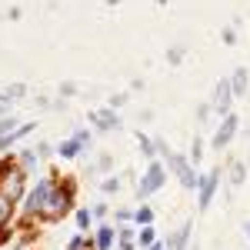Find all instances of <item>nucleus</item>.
Segmentation results:
<instances>
[{
	"instance_id": "obj_1",
	"label": "nucleus",
	"mask_w": 250,
	"mask_h": 250,
	"mask_svg": "<svg viewBox=\"0 0 250 250\" xmlns=\"http://www.w3.org/2000/svg\"><path fill=\"white\" fill-rule=\"evenodd\" d=\"M70 197H74V184L67 180V184H60L57 190H50V197H47L40 217H43V220H60L63 213L70 210Z\"/></svg>"
},
{
	"instance_id": "obj_2",
	"label": "nucleus",
	"mask_w": 250,
	"mask_h": 250,
	"mask_svg": "<svg viewBox=\"0 0 250 250\" xmlns=\"http://www.w3.org/2000/svg\"><path fill=\"white\" fill-rule=\"evenodd\" d=\"M164 177H167V170H164V164H150L147 170H144V180L137 184V197L144 200V197H150V193H157L160 187H164Z\"/></svg>"
},
{
	"instance_id": "obj_3",
	"label": "nucleus",
	"mask_w": 250,
	"mask_h": 250,
	"mask_svg": "<svg viewBox=\"0 0 250 250\" xmlns=\"http://www.w3.org/2000/svg\"><path fill=\"white\" fill-rule=\"evenodd\" d=\"M50 190H54V180H40L37 187L30 190V197H27V204H23V210H27V217H37V213L43 210V204H47V197H50Z\"/></svg>"
},
{
	"instance_id": "obj_4",
	"label": "nucleus",
	"mask_w": 250,
	"mask_h": 250,
	"mask_svg": "<svg viewBox=\"0 0 250 250\" xmlns=\"http://www.w3.org/2000/svg\"><path fill=\"white\" fill-rule=\"evenodd\" d=\"M230 100H233V87H230V80H220V83L213 87V100H210V107H213V110H220V114L227 117V114H230Z\"/></svg>"
},
{
	"instance_id": "obj_5",
	"label": "nucleus",
	"mask_w": 250,
	"mask_h": 250,
	"mask_svg": "<svg viewBox=\"0 0 250 250\" xmlns=\"http://www.w3.org/2000/svg\"><path fill=\"white\" fill-rule=\"evenodd\" d=\"M167 160H170V167L177 170V177H180V184H184V187H200V177L190 170V164H187L180 154H170Z\"/></svg>"
},
{
	"instance_id": "obj_6",
	"label": "nucleus",
	"mask_w": 250,
	"mask_h": 250,
	"mask_svg": "<svg viewBox=\"0 0 250 250\" xmlns=\"http://www.w3.org/2000/svg\"><path fill=\"white\" fill-rule=\"evenodd\" d=\"M237 114H227L224 120H220V127H217V134H213V147H227L233 140V134H237Z\"/></svg>"
},
{
	"instance_id": "obj_7",
	"label": "nucleus",
	"mask_w": 250,
	"mask_h": 250,
	"mask_svg": "<svg viewBox=\"0 0 250 250\" xmlns=\"http://www.w3.org/2000/svg\"><path fill=\"white\" fill-rule=\"evenodd\" d=\"M217 184H220V170H210L207 177H200V200H197V204H200V210H207V207H210Z\"/></svg>"
},
{
	"instance_id": "obj_8",
	"label": "nucleus",
	"mask_w": 250,
	"mask_h": 250,
	"mask_svg": "<svg viewBox=\"0 0 250 250\" xmlns=\"http://www.w3.org/2000/svg\"><path fill=\"white\" fill-rule=\"evenodd\" d=\"M94 124L100 127V130H117V127H120V117H117L114 110H97Z\"/></svg>"
},
{
	"instance_id": "obj_9",
	"label": "nucleus",
	"mask_w": 250,
	"mask_h": 250,
	"mask_svg": "<svg viewBox=\"0 0 250 250\" xmlns=\"http://www.w3.org/2000/svg\"><path fill=\"white\" fill-rule=\"evenodd\" d=\"M247 83H250V77H247V70H244V67H237V70H233V77H230L233 97H244V94H247Z\"/></svg>"
},
{
	"instance_id": "obj_10",
	"label": "nucleus",
	"mask_w": 250,
	"mask_h": 250,
	"mask_svg": "<svg viewBox=\"0 0 250 250\" xmlns=\"http://www.w3.org/2000/svg\"><path fill=\"white\" fill-rule=\"evenodd\" d=\"M30 130H34V124H20L17 130H10L7 137H0V150H3V147H10V144H14V140H20V137H27Z\"/></svg>"
},
{
	"instance_id": "obj_11",
	"label": "nucleus",
	"mask_w": 250,
	"mask_h": 250,
	"mask_svg": "<svg viewBox=\"0 0 250 250\" xmlns=\"http://www.w3.org/2000/svg\"><path fill=\"white\" fill-rule=\"evenodd\" d=\"M23 97H27V87H23V83H10V87L0 90V100H7V104H10V100H23Z\"/></svg>"
},
{
	"instance_id": "obj_12",
	"label": "nucleus",
	"mask_w": 250,
	"mask_h": 250,
	"mask_svg": "<svg viewBox=\"0 0 250 250\" xmlns=\"http://www.w3.org/2000/svg\"><path fill=\"white\" fill-rule=\"evenodd\" d=\"M187 237H190V224H184V227L170 237V250H184L187 247Z\"/></svg>"
},
{
	"instance_id": "obj_13",
	"label": "nucleus",
	"mask_w": 250,
	"mask_h": 250,
	"mask_svg": "<svg viewBox=\"0 0 250 250\" xmlns=\"http://www.w3.org/2000/svg\"><path fill=\"white\" fill-rule=\"evenodd\" d=\"M114 240H117V237H114L110 227H100V230H97V247H100V250H110V247H114Z\"/></svg>"
},
{
	"instance_id": "obj_14",
	"label": "nucleus",
	"mask_w": 250,
	"mask_h": 250,
	"mask_svg": "<svg viewBox=\"0 0 250 250\" xmlns=\"http://www.w3.org/2000/svg\"><path fill=\"white\" fill-rule=\"evenodd\" d=\"M10 207H14V197L0 190V227L7 224V217H10Z\"/></svg>"
},
{
	"instance_id": "obj_15",
	"label": "nucleus",
	"mask_w": 250,
	"mask_h": 250,
	"mask_svg": "<svg viewBox=\"0 0 250 250\" xmlns=\"http://www.w3.org/2000/svg\"><path fill=\"white\" fill-rule=\"evenodd\" d=\"M17 127H20V124L14 120V117H3V120H0V137H7L10 130H17Z\"/></svg>"
},
{
	"instance_id": "obj_16",
	"label": "nucleus",
	"mask_w": 250,
	"mask_h": 250,
	"mask_svg": "<svg viewBox=\"0 0 250 250\" xmlns=\"http://www.w3.org/2000/svg\"><path fill=\"white\" fill-rule=\"evenodd\" d=\"M134 220H137V224H150V220H154V210H150V207H140Z\"/></svg>"
},
{
	"instance_id": "obj_17",
	"label": "nucleus",
	"mask_w": 250,
	"mask_h": 250,
	"mask_svg": "<svg viewBox=\"0 0 250 250\" xmlns=\"http://www.w3.org/2000/svg\"><path fill=\"white\" fill-rule=\"evenodd\" d=\"M90 217H94L90 210H77V227H80V230H87V227H90Z\"/></svg>"
},
{
	"instance_id": "obj_18",
	"label": "nucleus",
	"mask_w": 250,
	"mask_h": 250,
	"mask_svg": "<svg viewBox=\"0 0 250 250\" xmlns=\"http://www.w3.org/2000/svg\"><path fill=\"white\" fill-rule=\"evenodd\" d=\"M137 144H140V150H144L147 157H154V144H150L147 137H137Z\"/></svg>"
},
{
	"instance_id": "obj_19",
	"label": "nucleus",
	"mask_w": 250,
	"mask_h": 250,
	"mask_svg": "<svg viewBox=\"0 0 250 250\" xmlns=\"http://www.w3.org/2000/svg\"><path fill=\"white\" fill-rule=\"evenodd\" d=\"M167 60H170V63H180V60H184V47H170Z\"/></svg>"
},
{
	"instance_id": "obj_20",
	"label": "nucleus",
	"mask_w": 250,
	"mask_h": 250,
	"mask_svg": "<svg viewBox=\"0 0 250 250\" xmlns=\"http://www.w3.org/2000/svg\"><path fill=\"white\" fill-rule=\"evenodd\" d=\"M140 244H144V247H154V230H150V227H144V233H140Z\"/></svg>"
},
{
	"instance_id": "obj_21",
	"label": "nucleus",
	"mask_w": 250,
	"mask_h": 250,
	"mask_svg": "<svg viewBox=\"0 0 250 250\" xmlns=\"http://www.w3.org/2000/svg\"><path fill=\"white\" fill-rule=\"evenodd\" d=\"M230 180H233V184H240V180H244V164H233V167H230Z\"/></svg>"
},
{
	"instance_id": "obj_22",
	"label": "nucleus",
	"mask_w": 250,
	"mask_h": 250,
	"mask_svg": "<svg viewBox=\"0 0 250 250\" xmlns=\"http://www.w3.org/2000/svg\"><path fill=\"white\" fill-rule=\"evenodd\" d=\"M60 94H63V97H74V94H77V87L67 80V83H60Z\"/></svg>"
},
{
	"instance_id": "obj_23",
	"label": "nucleus",
	"mask_w": 250,
	"mask_h": 250,
	"mask_svg": "<svg viewBox=\"0 0 250 250\" xmlns=\"http://www.w3.org/2000/svg\"><path fill=\"white\" fill-rule=\"evenodd\" d=\"M117 187H120V180H114V177H110V180H104V190H107V193H114Z\"/></svg>"
},
{
	"instance_id": "obj_24",
	"label": "nucleus",
	"mask_w": 250,
	"mask_h": 250,
	"mask_svg": "<svg viewBox=\"0 0 250 250\" xmlns=\"http://www.w3.org/2000/svg\"><path fill=\"white\" fill-rule=\"evenodd\" d=\"M224 43H237V34H233V27L224 30Z\"/></svg>"
},
{
	"instance_id": "obj_25",
	"label": "nucleus",
	"mask_w": 250,
	"mask_h": 250,
	"mask_svg": "<svg viewBox=\"0 0 250 250\" xmlns=\"http://www.w3.org/2000/svg\"><path fill=\"white\" fill-rule=\"evenodd\" d=\"M0 114H7V100H0Z\"/></svg>"
},
{
	"instance_id": "obj_26",
	"label": "nucleus",
	"mask_w": 250,
	"mask_h": 250,
	"mask_svg": "<svg viewBox=\"0 0 250 250\" xmlns=\"http://www.w3.org/2000/svg\"><path fill=\"white\" fill-rule=\"evenodd\" d=\"M247 237H250V224H247Z\"/></svg>"
},
{
	"instance_id": "obj_27",
	"label": "nucleus",
	"mask_w": 250,
	"mask_h": 250,
	"mask_svg": "<svg viewBox=\"0 0 250 250\" xmlns=\"http://www.w3.org/2000/svg\"><path fill=\"white\" fill-rule=\"evenodd\" d=\"M157 3H167V0H157Z\"/></svg>"
}]
</instances>
